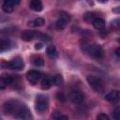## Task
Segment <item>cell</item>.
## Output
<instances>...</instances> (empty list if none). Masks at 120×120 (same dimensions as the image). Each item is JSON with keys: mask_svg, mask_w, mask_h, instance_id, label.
<instances>
[{"mask_svg": "<svg viewBox=\"0 0 120 120\" xmlns=\"http://www.w3.org/2000/svg\"><path fill=\"white\" fill-rule=\"evenodd\" d=\"M84 52H87L88 55H90L91 57H93L95 59H100L104 55V51H103L102 47L98 44H89L88 43Z\"/></svg>", "mask_w": 120, "mask_h": 120, "instance_id": "1", "label": "cell"}, {"mask_svg": "<svg viewBox=\"0 0 120 120\" xmlns=\"http://www.w3.org/2000/svg\"><path fill=\"white\" fill-rule=\"evenodd\" d=\"M119 97H120L119 91H117V90H112V91L109 92V93L106 95L105 98H106V100H108V101L111 102V103H115V102H117V101L119 100Z\"/></svg>", "mask_w": 120, "mask_h": 120, "instance_id": "10", "label": "cell"}, {"mask_svg": "<svg viewBox=\"0 0 120 120\" xmlns=\"http://www.w3.org/2000/svg\"><path fill=\"white\" fill-rule=\"evenodd\" d=\"M92 23H93L94 28L97 29V30H103V29L105 28V25H106L105 21H104L102 18H99V17L96 18V19L92 22Z\"/></svg>", "mask_w": 120, "mask_h": 120, "instance_id": "14", "label": "cell"}, {"mask_svg": "<svg viewBox=\"0 0 120 120\" xmlns=\"http://www.w3.org/2000/svg\"><path fill=\"white\" fill-rule=\"evenodd\" d=\"M119 20L118 19H115L113 22H112V26H114L115 28H118V26H119Z\"/></svg>", "mask_w": 120, "mask_h": 120, "instance_id": "28", "label": "cell"}, {"mask_svg": "<svg viewBox=\"0 0 120 120\" xmlns=\"http://www.w3.org/2000/svg\"><path fill=\"white\" fill-rule=\"evenodd\" d=\"M14 117H15L16 119H30V118L32 117V115H31V112H30V111H29V109H28L25 105H23V106L14 114Z\"/></svg>", "mask_w": 120, "mask_h": 120, "instance_id": "8", "label": "cell"}, {"mask_svg": "<svg viewBox=\"0 0 120 120\" xmlns=\"http://www.w3.org/2000/svg\"><path fill=\"white\" fill-rule=\"evenodd\" d=\"M2 9H3V11L6 12V13H11V12L13 11L14 8H13L12 6L7 4V3H4L3 6H2Z\"/></svg>", "mask_w": 120, "mask_h": 120, "instance_id": "22", "label": "cell"}, {"mask_svg": "<svg viewBox=\"0 0 120 120\" xmlns=\"http://www.w3.org/2000/svg\"><path fill=\"white\" fill-rule=\"evenodd\" d=\"M113 11L118 13V12H119V7H116V9H113Z\"/></svg>", "mask_w": 120, "mask_h": 120, "instance_id": "31", "label": "cell"}, {"mask_svg": "<svg viewBox=\"0 0 120 120\" xmlns=\"http://www.w3.org/2000/svg\"><path fill=\"white\" fill-rule=\"evenodd\" d=\"M29 8H30V9H32L36 12H39L43 9V5L40 0H30Z\"/></svg>", "mask_w": 120, "mask_h": 120, "instance_id": "11", "label": "cell"}, {"mask_svg": "<svg viewBox=\"0 0 120 120\" xmlns=\"http://www.w3.org/2000/svg\"><path fill=\"white\" fill-rule=\"evenodd\" d=\"M52 117L53 119H55V120H60V119H61V120H68V115L61 114L59 112H54Z\"/></svg>", "mask_w": 120, "mask_h": 120, "instance_id": "21", "label": "cell"}, {"mask_svg": "<svg viewBox=\"0 0 120 120\" xmlns=\"http://www.w3.org/2000/svg\"><path fill=\"white\" fill-rule=\"evenodd\" d=\"M56 97H57V98H58L59 100H61V101H65V100H66V96H65V95H64L62 92L57 93Z\"/></svg>", "mask_w": 120, "mask_h": 120, "instance_id": "27", "label": "cell"}, {"mask_svg": "<svg viewBox=\"0 0 120 120\" xmlns=\"http://www.w3.org/2000/svg\"><path fill=\"white\" fill-rule=\"evenodd\" d=\"M96 18H98V15L94 12H88L84 15V21L87 22H92Z\"/></svg>", "mask_w": 120, "mask_h": 120, "instance_id": "19", "label": "cell"}, {"mask_svg": "<svg viewBox=\"0 0 120 120\" xmlns=\"http://www.w3.org/2000/svg\"><path fill=\"white\" fill-rule=\"evenodd\" d=\"M63 82V79L60 75H56L52 78V83L55 84V85H61Z\"/></svg>", "mask_w": 120, "mask_h": 120, "instance_id": "23", "label": "cell"}, {"mask_svg": "<svg viewBox=\"0 0 120 120\" xmlns=\"http://www.w3.org/2000/svg\"><path fill=\"white\" fill-rule=\"evenodd\" d=\"M40 77H41V73L38 70H36V69H31L26 73V79L32 84L37 83L39 81Z\"/></svg>", "mask_w": 120, "mask_h": 120, "instance_id": "7", "label": "cell"}, {"mask_svg": "<svg viewBox=\"0 0 120 120\" xmlns=\"http://www.w3.org/2000/svg\"><path fill=\"white\" fill-rule=\"evenodd\" d=\"M120 108L119 107H116L115 108V110H114V112H113V117L116 119V120H119V118H120Z\"/></svg>", "mask_w": 120, "mask_h": 120, "instance_id": "26", "label": "cell"}, {"mask_svg": "<svg viewBox=\"0 0 120 120\" xmlns=\"http://www.w3.org/2000/svg\"><path fill=\"white\" fill-rule=\"evenodd\" d=\"M45 23V20L43 18H37L31 22H28V25L32 26V27H40V26H43Z\"/></svg>", "mask_w": 120, "mask_h": 120, "instance_id": "16", "label": "cell"}, {"mask_svg": "<svg viewBox=\"0 0 120 120\" xmlns=\"http://www.w3.org/2000/svg\"><path fill=\"white\" fill-rule=\"evenodd\" d=\"M12 42L8 39H0V52L9 50L12 47Z\"/></svg>", "mask_w": 120, "mask_h": 120, "instance_id": "15", "label": "cell"}, {"mask_svg": "<svg viewBox=\"0 0 120 120\" xmlns=\"http://www.w3.org/2000/svg\"><path fill=\"white\" fill-rule=\"evenodd\" d=\"M13 82L12 76L8 74H3L0 76V89L6 88L8 85H9Z\"/></svg>", "mask_w": 120, "mask_h": 120, "instance_id": "9", "label": "cell"}, {"mask_svg": "<svg viewBox=\"0 0 120 120\" xmlns=\"http://www.w3.org/2000/svg\"><path fill=\"white\" fill-rule=\"evenodd\" d=\"M99 2H101V3H105V2H107L108 0H98Z\"/></svg>", "mask_w": 120, "mask_h": 120, "instance_id": "32", "label": "cell"}, {"mask_svg": "<svg viewBox=\"0 0 120 120\" xmlns=\"http://www.w3.org/2000/svg\"><path fill=\"white\" fill-rule=\"evenodd\" d=\"M49 104V99L46 95L39 94L37 96L36 102H35V108L38 112H43L47 110Z\"/></svg>", "mask_w": 120, "mask_h": 120, "instance_id": "4", "label": "cell"}, {"mask_svg": "<svg viewBox=\"0 0 120 120\" xmlns=\"http://www.w3.org/2000/svg\"><path fill=\"white\" fill-rule=\"evenodd\" d=\"M24 104L18 100H8L4 103L3 110L7 114H15Z\"/></svg>", "mask_w": 120, "mask_h": 120, "instance_id": "3", "label": "cell"}, {"mask_svg": "<svg viewBox=\"0 0 120 120\" xmlns=\"http://www.w3.org/2000/svg\"><path fill=\"white\" fill-rule=\"evenodd\" d=\"M47 54L51 58H55L57 56V51H56L55 47H53V46L48 47L47 48Z\"/></svg>", "mask_w": 120, "mask_h": 120, "instance_id": "18", "label": "cell"}, {"mask_svg": "<svg viewBox=\"0 0 120 120\" xmlns=\"http://www.w3.org/2000/svg\"><path fill=\"white\" fill-rule=\"evenodd\" d=\"M97 119H98V120H109L110 117L105 113H99V114L97 115Z\"/></svg>", "mask_w": 120, "mask_h": 120, "instance_id": "25", "label": "cell"}, {"mask_svg": "<svg viewBox=\"0 0 120 120\" xmlns=\"http://www.w3.org/2000/svg\"><path fill=\"white\" fill-rule=\"evenodd\" d=\"M35 38H36V32H34L32 30H24L21 35V38L26 42L31 41Z\"/></svg>", "mask_w": 120, "mask_h": 120, "instance_id": "12", "label": "cell"}, {"mask_svg": "<svg viewBox=\"0 0 120 120\" xmlns=\"http://www.w3.org/2000/svg\"><path fill=\"white\" fill-rule=\"evenodd\" d=\"M52 78H50V77H45L42 81H41V88L42 89H49L51 86H52Z\"/></svg>", "mask_w": 120, "mask_h": 120, "instance_id": "17", "label": "cell"}, {"mask_svg": "<svg viewBox=\"0 0 120 120\" xmlns=\"http://www.w3.org/2000/svg\"><path fill=\"white\" fill-rule=\"evenodd\" d=\"M86 81L88 82V84L95 90V91H100L103 88V82L101 81V79H99L98 77L96 76H87Z\"/></svg>", "mask_w": 120, "mask_h": 120, "instance_id": "6", "label": "cell"}, {"mask_svg": "<svg viewBox=\"0 0 120 120\" xmlns=\"http://www.w3.org/2000/svg\"><path fill=\"white\" fill-rule=\"evenodd\" d=\"M42 47H43L42 43H36V44H35V49H36V50H40Z\"/></svg>", "mask_w": 120, "mask_h": 120, "instance_id": "29", "label": "cell"}, {"mask_svg": "<svg viewBox=\"0 0 120 120\" xmlns=\"http://www.w3.org/2000/svg\"><path fill=\"white\" fill-rule=\"evenodd\" d=\"M70 99L73 103L75 104H79L83 100V95L82 92L80 91H73L70 94Z\"/></svg>", "mask_w": 120, "mask_h": 120, "instance_id": "13", "label": "cell"}, {"mask_svg": "<svg viewBox=\"0 0 120 120\" xmlns=\"http://www.w3.org/2000/svg\"><path fill=\"white\" fill-rule=\"evenodd\" d=\"M32 63L36 67H42L44 65V61L40 56H35L32 60Z\"/></svg>", "mask_w": 120, "mask_h": 120, "instance_id": "20", "label": "cell"}, {"mask_svg": "<svg viewBox=\"0 0 120 120\" xmlns=\"http://www.w3.org/2000/svg\"><path fill=\"white\" fill-rule=\"evenodd\" d=\"M59 15H60V17H59V19L56 20V22L54 23V26L58 30H63L65 28V26L67 25V23L70 21L71 17L66 11H60L59 12Z\"/></svg>", "mask_w": 120, "mask_h": 120, "instance_id": "5", "label": "cell"}, {"mask_svg": "<svg viewBox=\"0 0 120 120\" xmlns=\"http://www.w3.org/2000/svg\"><path fill=\"white\" fill-rule=\"evenodd\" d=\"M20 1L21 0H5V3H7V4H8V5L12 6V7H14V6L19 5L20 4Z\"/></svg>", "mask_w": 120, "mask_h": 120, "instance_id": "24", "label": "cell"}, {"mask_svg": "<svg viewBox=\"0 0 120 120\" xmlns=\"http://www.w3.org/2000/svg\"><path fill=\"white\" fill-rule=\"evenodd\" d=\"M1 67H3L4 68H9V69H13V70H22L24 67L23 61L20 56H17L15 58H13L12 60H10L9 62H5L3 61L0 64Z\"/></svg>", "mask_w": 120, "mask_h": 120, "instance_id": "2", "label": "cell"}, {"mask_svg": "<svg viewBox=\"0 0 120 120\" xmlns=\"http://www.w3.org/2000/svg\"><path fill=\"white\" fill-rule=\"evenodd\" d=\"M119 51H120V49H119V48H117V49H116V51H115V54L117 55V57H119Z\"/></svg>", "mask_w": 120, "mask_h": 120, "instance_id": "30", "label": "cell"}]
</instances>
